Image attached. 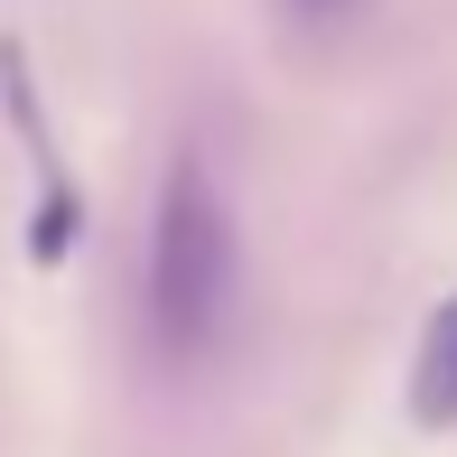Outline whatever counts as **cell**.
<instances>
[{"label":"cell","instance_id":"obj_1","mask_svg":"<svg viewBox=\"0 0 457 457\" xmlns=\"http://www.w3.org/2000/svg\"><path fill=\"white\" fill-rule=\"evenodd\" d=\"M140 308L169 364H196L215 345L224 308H234V215H224L215 178L196 159H169L150 215V271H140Z\"/></svg>","mask_w":457,"mask_h":457},{"label":"cell","instance_id":"obj_2","mask_svg":"<svg viewBox=\"0 0 457 457\" xmlns=\"http://www.w3.org/2000/svg\"><path fill=\"white\" fill-rule=\"evenodd\" d=\"M411 420L420 429H457V299H439V318L420 327V355H411Z\"/></svg>","mask_w":457,"mask_h":457},{"label":"cell","instance_id":"obj_3","mask_svg":"<svg viewBox=\"0 0 457 457\" xmlns=\"http://www.w3.org/2000/svg\"><path fill=\"white\" fill-rule=\"evenodd\" d=\"M289 10H299V19H337L345 0H289Z\"/></svg>","mask_w":457,"mask_h":457}]
</instances>
